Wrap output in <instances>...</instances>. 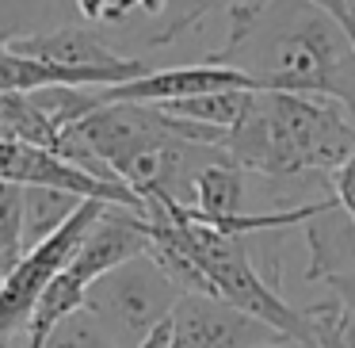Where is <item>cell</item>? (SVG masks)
<instances>
[{
  "instance_id": "cell-11",
  "label": "cell",
  "mask_w": 355,
  "mask_h": 348,
  "mask_svg": "<svg viewBox=\"0 0 355 348\" xmlns=\"http://www.w3.org/2000/svg\"><path fill=\"white\" fill-rule=\"evenodd\" d=\"M248 100H252L248 88H230V92H207V96H191V100H176V103H157V111L168 119H184V123L230 134L245 119Z\"/></svg>"
},
{
  "instance_id": "cell-7",
  "label": "cell",
  "mask_w": 355,
  "mask_h": 348,
  "mask_svg": "<svg viewBox=\"0 0 355 348\" xmlns=\"http://www.w3.org/2000/svg\"><path fill=\"white\" fill-rule=\"evenodd\" d=\"M8 47L24 58H39V62L62 65V69H103V73H119L123 81L149 73V65L141 58L119 54L96 27H85V24H65L42 35H19Z\"/></svg>"
},
{
  "instance_id": "cell-13",
  "label": "cell",
  "mask_w": 355,
  "mask_h": 348,
  "mask_svg": "<svg viewBox=\"0 0 355 348\" xmlns=\"http://www.w3.org/2000/svg\"><path fill=\"white\" fill-rule=\"evenodd\" d=\"M24 260V188L0 184V283Z\"/></svg>"
},
{
  "instance_id": "cell-14",
  "label": "cell",
  "mask_w": 355,
  "mask_h": 348,
  "mask_svg": "<svg viewBox=\"0 0 355 348\" xmlns=\"http://www.w3.org/2000/svg\"><path fill=\"white\" fill-rule=\"evenodd\" d=\"M42 348H115V345H111L107 333L96 325V317L80 306L77 314H69L65 322L54 325V333L46 337Z\"/></svg>"
},
{
  "instance_id": "cell-17",
  "label": "cell",
  "mask_w": 355,
  "mask_h": 348,
  "mask_svg": "<svg viewBox=\"0 0 355 348\" xmlns=\"http://www.w3.org/2000/svg\"><path fill=\"white\" fill-rule=\"evenodd\" d=\"M324 287H329V299H332V306H336L340 329H344V337L355 345V268L329 276V279H324Z\"/></svg>"
},
{
  "instance_id": "cell-6",
  "label": "cell",
  "mask_w": 355,
  "mask_h": 348,
  "mask_svg": "<svg viewBox=\"0 0 355 348\" xmlns=\"http://www.w3.org/2000/svg\"><path fill=\"white\" fill-rule=\"evenodd\" d=\"M172 333L176 348H256L268 340H283L263 322L210 295H180V302L172 306Z\"/></svg>"
},
{
  "instance_id": "cell-9",
  "label": "cell",
  "mask_w": 355,
  "mask_h": 348,
  "mask_svg": "<svg viewBox=\"0 0 355 348\" xmlns=\"http://www.w3.org/2000/svg\"><path fill=\"white\" fill-rule=\"evenodd\" d=\"M302 226H306V241H309V264H306L309 283H321V279L336 276V272L355 268V226L332 203V195L317 199L313 215Z\"/></svg>"
},
{
  "instance_id": "cell-20",
  "label": "cell",
  "mask_w": 355,
  "mask_h": 348,
  "mask_svg": "<svg viewBox=\"0 0 355 348\" xmlns=\"http://www.w3.org/2000/svg\"><path fill=\"white\" fill-rule=\"evenodd\" d=\"M256 348H309V345H298V340H268V345H256Z\"/></svg>"
},
{
  "instance_id": "cell-10",
  "label": "cell",
  "mask_w": 355,
  "mask_h": 348,
  "mask_svg": "<svg viewBox=\"0 0 355 348\" xmlns=\"http://www.w3.org/2000/svg\"><path fill=\"white\" fill-rule=\"evenodd\" d=\"M80 195L62 192V188L46 184H27L24 188V253L35 245H42L46 238H54L65 222L80 210Z\"/></svg>"
},
{
  "instance_id": "cell-2",
  "label": "cell",
  "mask_w": 355,
  "mask_h": 348,
  "mask_svg": "<svg viewBox=\"0 0 355 348\" xmlns=\"http://www.w3.org/2000/svg\"><path fill=\"white\" fill-rule=\"evenodd\" d=\"M352 149L355 123L344 108L291 92H252L245 119L222 138V154L271 192L306 176H329Z\"/></svg>"
},
{
  "instance_id": "cell-15",
  "label": "cell",
  "mask_w": 355,
  "mask_h": 348,
  "mask_svg": "<svg viewBox=\"0 0 355 348\" xmlns=\"http://www.w3.org/2000/svg\"><path fill=\"white\" fill-rule=\"evenodd\" d=\"M73 12L92 27H119L141 12V0H73Z\"/></svg>"
},
{
  "instance_id": "cell-12",
  "label": "cell",
  "mask_w": 355,
  "mask_h": 348,
  "mask_svg": "<svg viewBox=\"0 0 355 348\" xmlns=\"http://www.w3.org/2000/svg\"><path fill=\"white\" fill-rule=\"evenodd\" d=\"M73 0H0V35L19 39V35H42L54 27L73 24L69 19Z\"/></svg>"
},
{
  "instance_id": "cell-4",
  "label": "cell",
  "mask_w": 355,
  "mask_h": 348,
  "mask_svg": "<svg viewBox=\"0 0 355 348\" xmlns=\"http://www.w3.org/2000/svg\"><path fill=\"white\" fill-rule=\"evenodd\" d=\"M103 207H107V203L85 199L80 210L54 233V238H46L42 245L27 249L24 260L12 268V276L0 283V348H16V340H24L27 322H31L42 291L69 268V260L77 256L88 226L100 218Z\"/></svg>"
},
{
  "instance_id": "cell-1",
  "label": "cell",
  "mask_w": 355,
  "mask_h": 348,
  "mask_svg": "<svg viewBox=\"0 0 355 348\" xmlns=\"http://www.w3.org/2000/svg\"><path fill=\"white\" fill-rule=\"evenodd\" d=\"M230 35L202 62L241 69L256 92L317 96L355 123V47L309 0H237Z\"/></svg>"
},
{
  "instance_id": "cell-16",
  "label": "cell",
  "mask_w": 355,
  "mask_h": 348,
  "mask_svg": "<svg viewBox=\"0 0 355 348\" xmlns=\"http://www.w3.org/2000/svg\"><path fill=\"white\" fill-rule=\"evenodd\" d=\"M309 317V329H313V348H355L352 340L344 337V329H340L336 322V306L329 302H309V306H302Z\"/></svg>"
},
{
  "instance_id": "cell-3",
  "label": "cell",
  "mask_w": 355,
  "mask_h": 348,
  "mask_svg": "<svg viewBox=\"0 0 355 348\" xmlns=\"http://www.w3.org/2000/svg\"><path fill=\"white\" fill-rule=\"evenodd\" d=\"M180 302V291L149 253L96 276L85 287V310L115 348H138Z\"/></svg>"
},
{
  "instance_id": "cell-8",
  "label": "cell",
  "mask_w": 355,
  "mask_h": 348,
  "mask_svg": "<svg viewBox=\"0 0 355 348\" xmlns=\"http://www.w3.org/2000/svg\"><path fill=\"white\" fill-rule=\"evenodd\" d=\"M146 249H149L146 218L126 210V207H111L107 203V207L100 210V218L88 226V233H85V241H80L77 256L69 260V268L77 272L85 283H92L96 276L134 260V256H141Z\"/></svg>"
},
{
  "instance_id": "cell-18",
  "label": "cell",
  "mask_w": 355,
  "mask_h": 348,
  "mask_svg": "<svg viewBox=\"0 0 355 348\" xmlns=\"http://www.w3.org/2000/svg\"><path fill=\"white\" fill-rule=\"evenodd\" d=\"M329 195L347 215V222L355 226V149L344 157V165H340L336 172H329Z\"/></svg>"
},
{
  "instance_id": "cell-5",
  "label": "cell",
  "mask_w": 355,
  "mask_h": 348,
  "mask_svg": "<svg viewBox=\"0 0 355 348\" xmlns=\"http://www.w3.org/2000/svg\"><path fill=\"white\" fill-rule=\"evenodd\" d=\"M230 88L256 92V85L241 69L214 65V62H191V65H172V69H149L146 77H134L126 85L100 88L96 100L157 108V103H176V100H191V96H207V92H230Z\"/></svg>"
},
{
  "instance_id": "cell-19",
  "label": "cell",
  "mask_w": 355,
  "mask_h": 348,
  "mask_svg": "<svg viewBox=\"0 0 355 348\" xmlns=\"http://www.w3.org/2000/svg\"><path fill=\"white\" fill-rule=\"evenodd\" d=\"M164 4H168V0H141V16H149L157 24V19L164 16Z\"/></svg>"
},
{
  "instance_id": "cell-21",
  "label": "cell",
  "mask_w": 355,
  "mask_h": 348,
  "mask_svg": "<svg viewBox=\"0 0 355 348\" xmlns=\"http://www.w3.org/2000/svg\"><path fill=\"white\" fill-rule=\"evenodd\" d=\"M0 42H8V39H4V35H0Z\"/></svg>"
}]
</instances>
